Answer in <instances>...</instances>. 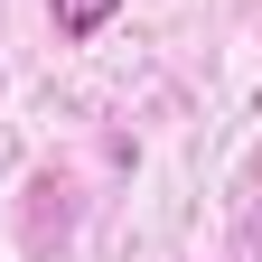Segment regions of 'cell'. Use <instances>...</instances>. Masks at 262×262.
<instances>
[{
	"mask_svg": "<svg viewBox=\"0 0 262 262\" xmlns=\"http://www.w3.org/2000/svg\"><path fill=\"white\" fill-rule=\"evenodd\" d=\"M113 19H122V0H47V28H56L66 47H94Z\"/></svg>",
	"mask_w": 262,
	"mask_h": 262,
	"instance_id": "cell-1",
	"label": "cell"
}]
</instances>
